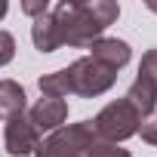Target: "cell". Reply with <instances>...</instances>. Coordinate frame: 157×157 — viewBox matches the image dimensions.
I'll list each match as a JSON object with an SVG mask.
<instances>
[{
	"label": "cell",
	"instance_id": "cell-1",
	"mask_svg": "<svg viewBox=\"0 0 157 157\" xmlns=\"http://www.w3.org/2000/svg\"><path fill=\"white\" fill-rule=\"evenodd\" d=\"M62 46H77V49H90L108 25L120 19V3L114 0H62L52 10Z\"/></svg>",
	"mask_w": 157,
	"mask_h": 157
},
{
	"label": "cell",
	"instance_id": "cell-2",
	"mask_svg": "<svg viewBox=\"0 0 157 157\" xmlns=\"http://www.w3.org/2000/svg\"><path fill=\"white\" fill-rule=\"evenodd\" d=\"M96 129L90 120L80 123H65L56 132H49L46 139H40L37 145V157H86V148L96 142Z\"/></svg>",
	"mask_w": 157,
	"mask_h": 157
},
{
	"label": "cell",
	"instance_id": "cell-3",
	"mask_svg": "<svg viewBox=\"0 0 157 157\" xmlns=\"http://www.w3.org/2000/svg\"><path fill=\"white\" fill-rule=\"evenodd\" d=\"M65 74H68V83H71V96H80V99H96L117 83V71L99 65L90 56L71 62L65 68Z\"/></svg>",
	"mask_w": 157,
	"mask_h": 157
},
{
	"label": "cell",
	"instance_id": "cell-4",
	"mask_svg": "<svg viewBox=\"0 0 157 157\" xmlns=\"http://www.w3.org/2000/svg\"><path fill=\"white\" fill-rule=\"evenodd\" d=\"M90 123H93V129H96L99 139L120 145V142H126L129 136L139 132L142 117L132 111V105H129L126 99H114V102H108V105H105Z\"/></svg>",
	"mask_w": 157,
	"mask_h": 157
},
{
	"label": "cell",
	"instance_id": "cell-5",
	"mask_svg": "<svg viewBox=\"0 0 157 157\" xmlns=\"http://www.w3.org/2000/svg\"><path fill=\"white\" fill-rule=\"evenodd\" d=\"M3 142H6V151H10L13 157H25V154H34V151H37L40 132H37V126L31 123L28 111H22V114H16V117L6 120V126H3Z\"/></svg>",
	"mask_w": 157,
	"mask_h": 157
},
{
	"label": "cell",
	"instance_id": "cell-6",
	"mask_svg": "<svg viewBox=\"0 0 157 157\" xmlns=\"http://www.w3.org/2000/svg\"><path fill=\"white\" fill-rule=\"evenodd\" d=\"M28 117H31V123L37 126L40 136H43V132H56V129L65 126V120H68V102H65V99H49V96H43V99L34 102V108L28 111Z\"/></svg>",
	"mask_w": 157,
	"mask_h": 157
},
{
	"label": "cell",
	"instance_id": "cell-7",
	"mask_svg": "<svg viewBox=\"0 0 157 157\" xmlns=\"http://www.w3.org/2000/svg\"><path fill=\"white\" fill-rule=\"evenodd\" d=\"M90 59H96L99 65H105L111 71H120L132 59V46L126 40H120V37H99L90 46Z\"/></svg>",
	"mask_w": 157,
	"mask_h": 157
},
{
	"label": "cell",
	"instance_id": "cell-8",
	"mask_svg": "<svg viewBox=\"0 0 157 157\" xmlns=\"http://www.w3.org/2000/svg\"><path fill=\"white\" fill-rule=\"evenodd\" d=\"M31 40H34V46L40 52H56L62 46V37H59V28H56L52 13H46V16H40V19L31 22Z\"/></svg>",
	"mask_w": 157,
	"mask_h": 157
},
{
	"label": "cell",
	"instance_id": "cell-9",
	"mask_svg": "<svg viewBox=\"0 0 157 157\" xmlns=\"http://www.w3.org/2000/svg\"><path fill=\"white\" fill-rule=\"evenodd\" d=\"M28 108V96H25V86L16 83V80H0V117H16Z\"/></svg>",
	"mask_w": 157,
	"mask_h": 157
},
{
	"label": "cell",
	"instance_id": "cell-10",
	"mask_svg": "<svg viewBox=\"0 0 157 157\" xmlns=\"http://www.w3.org/2000/svg\"><path fill=\"white\" fill-rule=\"evenodd\" d=\"M129 105H132V111L145 120L148 114H154L157 111V93L148 86V83H142V80H132V86L126 90V96H123Z\"/></svg>",
	"mask_w": 157,
	"mask_h": 157
},
{
	"label": "cell",
	"instance_id": "cell-11",
	"mask_svg": "<svg viewBox=\"0 0 157 157\" xmlns=\"http://www.w3.org/2000/svg\"><path fill=\"white\" fill-rule=\"evenodd\" d=\"M37 86H40V93L49 96V99H65V96H71V83H68L65 68H59V71H52V74H43L40 80H37Z\"/></svg>",
	"mask_w": 157,
	"mask_h": 157
},
{
	"label": "cell",
	"instance_id": "cell-12",
	"mask_svg": "<svg viewBox=\"0 0 157 157\" xmlns=\"http://www.w3.org/2000/svg\"><path fill=\"white\" fill-rule=\"evenodd\" d=\"M136 80H142V83H148L154 93H157V46L154 49H148L145 56H142V62H139V74H136Z\"/></svg>",
	"mask_w": 157,
	"mask_h": 157
},
{
	"label": "cell",
	"instance_id": "cell-13",
	"mask_svg": "<svg viewBox=\"0 0 157 157\" xmlns=\"http://www.w3.org/2000/svg\"><path fill=\"white\" fill-rule=\"evenodd\" d=\"M86 157H132L126 148L114 145V142H105V139H96L90 148H86Z\"/></svg>",
	"mask_w": 157,
	"mask_h": 157
},
{
	"label": "cell",
	"instance_id": "cell-14",
	"mask_svg": "<svg viewBox=\"0 0 157 157\" xmlns=\"http://www.w3.org/2000/svg\"><path fill=\"white\" fill-rule=\"evenodd\" d=\"M136 136H142V142H148V145H157V111L148 114V117L139 123V132H136Z\"/></svg>",
	"mask_w": 157,
	"mask_h": 157
},
{
	"label": "cell",
	"instance_id": "cell-15",
	"mask_svg": "<svg viewBox=\"0 0 157 157\" xmlns=\"http://www.w3.org/2000/svg\"><path fill=\"white\" fill-rule=\"evenodd\" d=\"M13 56H16V37L10 31H0V68L10 65Z\"/></svg>",
	"mask_w": 157,
	"mask_h": 157
},
{
	"label": "cell",
	"instance_id": "cell-16",
	"mask_svg": "<svg viewBox=\"0 0 157 157\" xmlns=\"http://www.w3.org/2000/svg\"><path fill=\"white\" fill-rule=\"evenodd\" d=\"M22 13L31 16V19H40V16L49 13V3H46V0H25V3H22Z\"/></svg>",
	"mask_w": 157,
	"mask_h": 157
},
{
	"label": "cell",
	"instance_id": "cell-17",
	"mask_svg": "<svg viewBox=\"0 0 157 157\" xmlns=\"http://www.w3.org/2000/svg\"><path fill=\"white\" fill-rule=\"evenodd\" d=\"M6 10H10L6 3H0V19H3V16H6Z\"/></svg>",
	"mask_w": 157,
	"mask_h": 157
},
{
	"label": "cell",
	"instance_id": "cell-18",
	"mask_svg": "<svg viewBox=\"0 0 157 157\" xmlns=\"http://www.w3.org/2000/svg\"><path fill=\"white\" fill-rule=\"evenodd\" d=\"M148 10H154V13H157V3H148Z\"/></svg>",
	"mask_w": 157,
	"mask_h": 157
}]
</instances>
